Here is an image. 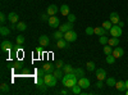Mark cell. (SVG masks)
Segmentation results:
<instances>
[{"label": "cell", "instance_id": "1", "mask_svg": "<svg viewBox=\"0 0 128 95\" xmlns=\"http://www.w3.org/2000/svg\"><path fill=\"white\" fill-rule=\"evenodd\" d=\"M62 83H63V86L64 87H67V89H72L74 85H77L78 83V77L74 75V73H66V75L63 76L62 78Z\"/></svg>", "mask_w": 128, "mask_h": 95}, {"label": "cell", "instance_id": "2", "mask_svg": "<svg viewBox=\"0 0 128 95\" xmlns=\"http://www.w3.org/2000/svg\"><path fill=\"white\" fill-rule=\"evenodd\" d=\"M44 80H45V83L49 87H54L56 85V81H58V78L52 75V73H46L44 76Z\"/></svg>", "mask_w": 128, "mask_h": 95}, {"label": "cell", "instance_id": "3", "mask_svg": "<svg viewBox=\"0 0 128 95\" xmlns=\"http://www.w3.org/2000/svg\"><path fill=\"white\" fill-rule=\"evenodd\" d=\"M109 32H110V35L113 37H120L123 35V30H122V27L119 25H113V27L110 28Z\"/></svg>", "mask_w": 128, "mask_h": 95}, {"label": "cell", "instance_id": "4", "mask_svg": "<svg viewBox=\"0 0 128 95\" xmlns=\"http://www.w3.org/2000/svg\"><path fill=\"white\" fill-rule=\"evenodd\" d=\"M64 39H66L68 43H73V41L77 40V34L74 32L73 30H69V31H67V32L64 34Z\"/></svg>", "mask_w": 128, "mask_h": 95}, {"label": "cell", "instance_id": "5", "mask_svg": "<svg viewBox=\"0 0 128 95\" xmlns=\"http://www.w3.org/2000/svg\"><path fill=\"white\" fill-rule=\"evenodd\" d=\"M49 25H50V27L51 28H56V27H59L62 23H60V19L56 17V16H50V18H49Z\"/></svg>", "mask_w": 128, "mask_h": 95}, {"label": "cell", "instance_id": "6", "mask_svg": "<svg viewBox=\"0 0 128 95\" xmlns=\"http://www.w3.org/2000/svg\"><path fill=\"white\" fill-rule=\"evenodd\" d=\"M95 73H96V78L100 80V81H104L106 78V71L104 68H98L95 69Z\"/></svg>", "mask_w": 128, "mask_h": 95}, {"label": "cell", "instance_id": "7", "mask_svg": "<svg viewBox=\"0 0 128 95\" xmlns=\"http://www.w3.org/2000/svg\"><path fill=\"white\" fill-rule=\"evenodd\" d=\"M38 44H40L42 48H46V46L50 44V39H49V36H46V35H41V36L38 37Z\"/></svg>", "mask_w": 128, "mask_h": 95}, {"label": "cell", "instance_id": "8", "mask_svg": "<svg viewBox=\"0 0 128 95\" xmlns=\"http://www.w3.org/2000/svg\"><path fill=\"white\" fill-rule=\"evenodd\" d=\"M78 85L82 87V89H88L90 87V80L88 78H86V77H80V80H78Z\"/></svg>", "mask_w": 128, "mask_h": 95}, {"label": "cell", "instance_id": "9", "mask_svg": "<svg viewBox=\"0 0 128 95\" xmlns=\"http://www.w3.org/2000/svg\"><path fill=\"white\" fill-rule=\"evenodd\" d=\"M112 54H113L116 59H118V58H122V57H123V54H124V50H123L120 46H115V48L113 49V53H112Z\"/></svg>", "mask_w": 128, "mask_h": 95}, {"label": "cell", "instance_id": "10", "mask_svg": "<svg viewBox=\"0 0 128 95\" xmlns=\"http://www.w3.org/2000/svg\"><path fill=\"white\" fill-rule=\"evenodd\" d=\"M58 10H59V8H58L55 4H50V5L48 7V9H46V13H48L49 16H55V14L58 13Z\"/></svg>", "mask_w": 128, "mask_h": 95}, {"label": "cell", "instance_id": "11", "mask_svg": "<svg viewBox=\"0 0 128 95\" xmlns=\"http://www.w3.org/2000/svg\"><path fill=\"white\" fill-rule=\"evenodd\" d=\"M69 30H73V23L72 22H67V23L59 26V31H62L63 34H66L67 31H69Z\"/></svg>", "mask_w": 128, "mask_h": 95}, {"label": "cell", "instance_id": "12", "mask_svg": "<svg viewBox=\"0 0 128 95\" xmlns=\"http://www.w3.org/2000/svg\"><path fill=\"white\" fill-rule=\"evenodd\" d=\"M42 68H44L45 71H46V73H52L55 69H56V66H54L52 63H50V62H48V63H45L44 66H42Z\"/></svg>", "mask_w": 128, "mask_h": 95}, {"label": "cell", "instance_id": "13", "mask_svg": "<svg viewBox=\"0 0 128 95\" xmlns=\"http://www.w3.org/2000/svg\"><path fill=\"white\" fill-rule=\"evenodd\" d=\"M109 21L113 25H118L120 22V17H119V14L116 12H113V13H110V19Z\"/></svg>", "mask_w": 128, "mask_h": 95}, {"label": "cell", "instance_id": "14", "mask_svg": "<svg viewBox=\"0 0 128 95\" xmlns=\"http://www.w3.org/2000/svg\"><path fill=\"white\" fill-rule=\"evenodd\" d=\"M69 46V43L66 40V39H60L56 41V48L58 49H67Z\"/></svg>", "mask_w": 128, "mask_h": 95}, {"label": "cell", "instance_id": "15", "mask_svg": "<svg viewBox=\"0 0 128 95\" xmlns=\"http://www.w3.org/2000/svg\"><path fill=\"white\" fill-rule=\"evenodd\" d=\"M0 48H2L3 51H10L13 48V44L10 43V41H3L2 45H0Z\"/></svg>", "mask_w": 128, "mask_h": 95}, {"label": "cell", "instance_id": "16", "mask_svg": "<svg viewBox=\"0 0 128 95\" xmlns=\"http://www.w3.org/2000/svg\"><path fill=\"white\" fill-rule=\"evenodd\" d=\"M8 19H9V22L10 23H18L19 21H18V14L16 13V12H10L9 14H8Z\"/></svg>", "mask_w": 128, "mask_h": 95}, {"label": "cell", "instance_id": "17", "mask_svg": "<svg viewBox=\"0 0 128 95\" xmlns=\"http://www.w3.org/2000/svg\"><path fill=\"white\" fill-rule=\"evenodd\" d=\"M108 32H109V30L104 28L102 26H100V27H95V35L102 36V35H108Z\"/></svg>", "mask_w": 128, "mask_h": 95}, {"label": "cell", "instance_id": "18", "mask_svg": "<svg viewBox=\"0 0 128 95\" xmlns=\"http://www.w3.org/2000/svg\"><path fill=\"white\" fill-rule=\"evenodd\" d=\"M116 90H119L120 92H123V91H126L127 89H126V81H118L115 83V86H114Z\"/></svg>", "mask_w": 128, "mask_h": 95}, {"label": "cell", "instance_id": "19", "mask_svg": "<svg viewBox=\"0 0 128 95\" xmlns=\"http://www.w3.org/2000/svg\"><path fill=\"white\" fill-rule=\"evenodd\" d=\"M108 44L110 45V46H113V48H115V46H118L119 45V37H110L109 39V41H108Z\"/></svg>", "mask_w": 128, "mask_h": 95}, {"label": "cell", "instance_id": "20", "mask_svg": "<svg viewBox=\"0 0 128 95\" xmlns=\"http://www.w3.org/2000/svg\"><path fill=\"white\" fill-rule=\"evenodd\" d=\"M70 92H72V94H74V95H78V94H81V92H82V87L77 83V85H74V86L70 89Z\"/></svg>", "mask_w": 128, "mask_h": 95}, {"label": "cell", "instance_id": "21", "mask_svg": "<svg viewBox=\"0 0 128 95\" xmlns=\"http://www.w3.org/2000/svg\"><path fill=\"white\" fill-rule=\"evenodd\" d=\"M73 73H74L77 77H83V76H84V71H83V68H81V67L74 68V69H73Z\"/></svg>", "mask_w": 128, "mask_h": 95}, {"label": "cell", "instance_id": "22", "mask_svg": "<svg viewBox=\"0 0 128 95\" xmlns=\"http://www.w3.org/2000/svg\"><path fill=\"white\" fill-rule=\"evenodd\" d=\"M60 13L63 14V16H68L69 14V7L67 5V4H63L62 7H60Z\"/></svg>", "mask_w": 128, "mask_h": 95}, {"label": "cell", "instance_id": "23", "mask_svg": "<svg viewBox=\"0 0 128 95\" xmlns=\"http://www.w3.org/2000/svg\"><path fill=\"white\" fill-rule=\"evenodd\" d=\"M52 75H54V76L59 80V78H63V76H64V72H63V69H62V68H56L54 72H52Z\"/></svg>", "mask_w": 128, "mask_h": 95}, {"label": "cell", "instance_id": "24", "mask_svg": "<svg viewBox=\"0 0 128 95\" xmlns=\"http://www.w3.org/2000/svg\"><path fill=\"white\" fill-rule=\"evenodd\" d=\"M9 90H10V89H9V85H8V83L3 82L2 85H0V92H2V94H8Z\"/></svg>", "mask_w": 128, "mask_h": 95}, {"label": "cell", "instance_id": "25", "mask_svg": "<svg viewBox=\"0 0 128 95\" xmlns=\"http://www.w3.org/2000/svg\"><path fill=\"white\" fill-rule=\"evenodd\" d=\"M10 34V28L5 27V26H2V28H0V35L2 36H8Z\"/></svg>", "mask_w": 128, "mask_h": 95}, {"label": "cell", "instance_id": "26", "mask_svg": "<svg viewBox=\"0 0 128 95\" xmlns=\"http://www.w3.org/2000/svg\"><path fill=\"white\" fill-rule=\"evenodd\" d=\"M26 28H27L26 22H18V23H17V30H18V31H20V32L26 31Z\"/></svg>", "mask_w": 128, "mask_h": 95}, {"label": "cell", "instance_id": "27", "mask_svg": "<svg viewBox=\"0 0 128 95\" xmlns=\"http://www.w3.org/2000/svg\"><path fill=\"white\" fill-rule=\"evenodd\" d=\"M62 69H63V72H64V75H66V73H72L74 68H73L70 64H64V67H63Z\"/></svg>", "mask_w": 128, "mask_h": 95}, {"label": "cell", "instance_id": "28", "mask_svg": "<svg viewBox=\"0 0 128 95\" xmlns=\"http://www.w3.org/2000/svg\"><path fill=\"white\" fill-rule=\"evenodd\" d=\"M105 81H106V85H108V86H110V87H114V86H115V83H116L115 78H113V77L105 78Z\"/></svg>", "mask_w": 128, "mask_h": 95}, {"label": "cell", "instance_id": "29", "mask_svg": "<svg viewBox=\"0 0 128 95\" xmlns=\"http://www.w3.org/2000/svg\"><path fill=\"white\" fill-rule=\"evenodd\" d=\"M113 53V46H110L109 44L108 45H104V54L105 55H109Z\"/></svg>", "mask_w": 128, "mask_h": 95}, {"label": "cell", "instance_id": "30", "mask_svg": "<svg viewBox=\"0 0 128 95\" xmlns=\"http://www.w3.org/2000/svg\"><path fill=\"white\" fill-rule=\"evenodd\" d=\"M52 37L58 41V40H60V39H64V34L62 32V31H56V32L52 34Z\"/></svg>", "mask_w": 128, "mask_h": 95}, {"label": "cell", "instance_id": "31", "mask_svg": "<svg viewBox=\"0 0 128 95\" xmlns=\"http://www.w3.org/2000/svg\"><path fill=\"white\" fill-rule=\"evenodd\" d=\"M108 41H109V39H108V36H106V35H102V36H100V39H99V43H100L101 45H108Z\"/></svg>", "mask_w": 128, "mask_h": 95}, {"label": "cell", "instance_id": "32", "mask_svg": "<svg viewBox=\"0 0 128 95\" xmlns=\"http://www.w3.org/2000/svg\"><path fill=\"white\" fill-rule=\"evenodd\" d=\"M115 57L113 54H109V55H106V63L108 64H114V62H115Z\"/></svg>", "mask_w": 128, "mask_h": 95}, {"label": "cell", "instance_id": "33", "mask_svg": "<svg viewBox=\"0 0 128 95\" xmlns=\"http://www.w3.org/2000/svg\"><path fill=\"white\" fill-rule=\"evenodd\" d=\"M86 68H87V71H90V72L95 71V69H96L95 63H94V62H87V63H86Z\"/></svg>", "mask_w": 128, "mask_h": 95}, {"label": "cell", "instance_id": "34", "mask_svg": "<svg viewBox=\"0 0 128 95\" xmlns=\"http://www.w3.org/2000/svg\"><path fill=\"white\" fill-rule=\"evenodd\" d=\"M104 28H106V30H109L110 31V28L113 27V23L110 22V21H105V22H102V25H101Z\"/></svg>", "mask_w": 128, "mask_h": 95}, {"label": "cell", "instance_id": "35", "mask_svg": "<svg viewBox=\"0 0 128 95\" xmlns=\"http://www.w3.org/2000/svg\"><path fill=\"white\" fill-rule=\"evenodd\" d=\"M23 44H24V36L18 35L17 36V45H23Z\"/></svg>", "mask_w": 128, "mask_h": 95}, {"label": "cell", "instance_id": "36", "mask_svg": "<svg viewBox=\"0 0 128 95\" xmlns=\"http://www.w3.org/2000/svg\"><path fill=\"white\" fill-rule=\"evenodd\" d=\"M44 83H45L44 77H40V76H37V77H36V85H37V87H38V86H41V85H44Z\"/></svg>", "mask_w": 128, "mask_h": 95}, {"label": "cell", "instance_id": "37", "mask_svg": "<svg viewBox=\"0 0 128 95\" xmlns=\"http://www.w3.org/2000/svg\"><path fill=\"white\" fill-rule=\"evenodd\" d=\"M84 32H86V35H88V36H91V35H95V27H91V26H90V27H87Z\"/></svg>", "mask_w": 128, "mask_h": 95}, {"label": "cell", "instance_id": "38", "mask_svg": "<svg viewBox=\"0 0 128 95\" xmlns=\"http://www.w3.org/2000/svg\"><path fill=\"white\" fill-rule=\"evenodd\" d=\"M6 22V16L4 13H0V23H2V26H4Z\"/></svg>", "mask_w": 128, "mask_h": 95}, {"label": "cell", "instance_id": "39", "mask_svg": "<svg viewBox=\"0 0 128 95\" xmlns=\"http://www.w3.org/2000/svg\"><path fill=\"white\" fill-rule=\"evenodd\" d=\"M46 75V71L44 69V68H38L37 69V76H40V77H44Z\"/></svg>", "mask_w": 128, "mask_h": 95}, {"label": "cell", "instance_id": "40", "mask_svg": "<svg viewBox=\"0 0 128 95\" xmlns=\"http://www.w3.org/2000/svg\"><path fill=\"white\" fill-rule=\"evenodd\" d=\"M67 18H68V22H72V23L76 22V16H74V14H70V13H69V14L67 16Z\"/></svg>", "mask_w": 128, "mask_h": 95}, {"label": "cell", "instance_id": "41", "mask_svg": "<svg viewBox=\"0 0 128 95\" xmlns=\"http://www.w3.org/2000/svg\"><path fill=\"white\" fill-rule=\"evenodd\" d=\"M48 87H49V86L46 85V83H44V85H41V86H38V90H40L41 92H45Z\"/></svg>", "mask_w": 128, "mask_h": 95}, {"label": "cell", "instance_id": "42", "mask_svg": "<svg viewBox=\"0 0 128 95\" xmlns=\"http://www.w3.org/2000/svg\"><path fill=\"white\" fill-rule=\"evenodd\" d=\"M104 86V83H102V81H100V80H98V82L95 83V87H98V89H101Z\"/></svg>", "mask_w": 128, "mask_h": 95}, {"label": "cell", "instance_id": "43", "mask_svg": "<svg viewBox=\"0 0 128 95\" xmlns=\"http://www.w3.org/2000/svg\"><path fill=\"white\" fill-rule=\"evenodd\" d=\"M49 18H50V16H49L48 13H42V14H41V19H42V21H49Z\"/></svg>", "mask_w": 128, "mask_h": 95}, {"label": "cell", "instance_id": "44", "mask_svg": "<svg viewBox=\"0 0 128 95\" xmlns=\"http://www.w3.org/2000/svg\"><path fill=\"white\" fill-rule=\"evenodd\" d=\"M55 66H56V68H63V67H64V63H63V60L59 59V60L56 62V64H55Z\"/></svg>", "mask_w": 128, "mask_h": 95}, {"label": "cell", "instance_id": "45", "mask_svg": "<svg viewBox=\"0 0 128 95\" xmlns=\"http://www.w3.org/2000/svg\"><path fill=\"white\" fill-rule=\"evenodd\" d=\"M35 53H36V54H38V55H41V53H42V46H41V45L37 46V48L35 49Z\"/></svg>", "mask_w": 128, "mask_h": 95}, {"label": "cell", "instance_id": "46", "mask_svg": "<svg viewBox=\"0 0 128 95\" xmlns=\"http://www.w3.org/2000/svg\"><path fill=\"white\" fill-rule=\"evenodd\" d=\"M69 92H70V91H69V90H67V87H66L64 90H62V91H60L59 94H62V95H68Z\"/></svg>", "mask_w": 128, "mask_h": 95}, {"label": "cell", "instance_id": "47", "mask_svg": "<svg viewBox=\"0 0 128 95\" xmlns=\"http://www.w3.org/2000/svg\"><path fill=\"white\" fill-rule=\"evenodd\" d=\"M118 25H119V26H120V27H122V28H123V27H124V23H123V22H122V21H120V22H119V23H118Z\"/></svg>", "mask_w": 128, "mask_h": 95}, {"label": "cell", "instance_id": "48", "mask_svg": "<svg viewBox=\"0 0 128 95\" xmlns=\"http://www.w3.org/2000/svg\"><path fill=\"white\" fill-rule=\"evenodd\" d=\"M126 89H128V80L126 81Z\"/></svg>", "mask_w": 128, "mask_h": 95}, {"label": "cell", "instance_id": "49", "mask_svg": "<svg viewBox=\"0 0 128 95\" xmlns=\"http://www.w3.org/2000/svg\"><path fill=\"white\" fill-rule=\"evenodd\" d=\"M126 94H127V95H128V89H127V90H126Z\"/></svg>", "mask_w": 128, "mask_h": 95}, {"label": "cell", "instance_id": "50", "mask_svg": "<svg viewBox=\"0 0 128 95\" xmlns=\"http://www.w3.org/2000/svg\"><path fill=\"white\" fill-rule=\"evenodd\" d=\"M127 22H128V17H127Z\"/></svg>", "mask_w": 128, "mask_h": 95}]
</instances>
